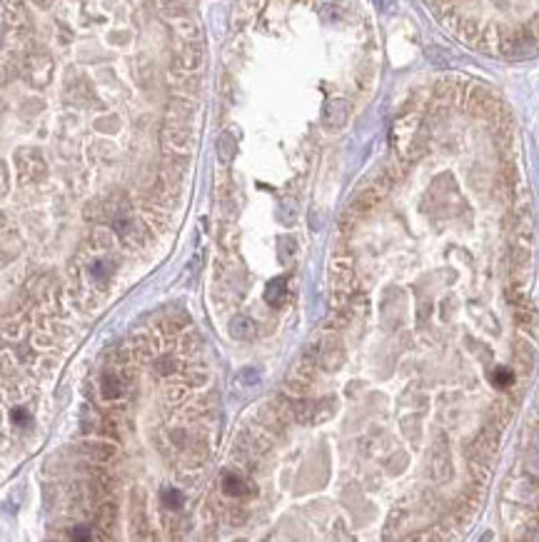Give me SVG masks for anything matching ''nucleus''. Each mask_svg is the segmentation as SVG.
Masks as SVG:
<instances>
[{"instance_id": "f257e3e1", "label": "nucleus", "mask_w": 539, "mask_h": 542, "mask_svg": "<svg viewBox=\"0 0 539 542\" xmlns=\"http://www.w3.org/2000/svg\"><path fill=\"white\" fill-rule=\"evenodd\" d=\"M162 143L167 150L172 153H190L192 143H195V135L190 130V123H180V120H167L165 128H162Z\"/></svg>"}, {"instance_id": "f03ea898", "label": "nucleus", "mask_w": 539, "mask_h": 542, "mask_svg": "<svg viewBox=\"0 0 539 542\" xmlns=\"http://www.w3.org/2000/svg\"><path fill=\"white\" fill-rule=\"evenodd\" d=\"M387 188H390V180L387 178H382V175L372 178L365 188H360V193H357L355 197H352L350 213H367V210H372L374 205L385 197Z\"/></svg>"}, {"instance_id": "7ed1b4c3", "label": "nucleus", "mask_w": 539, "mask_h": 542, "mask_svg": "<svg viewBox=\"0 0 539 542\" xmlns=\"http://www.w3.org/2000/svg\"><path fill=\"white\" fill-rule=\"evenodd\" d=\"M23 75L33 88H45L53 77V60L45 53H30L23 63Z\"/></svg>"}, {"instance_id": "20e7f679", "label": "nucleus", "mask_w": 539, "mask_h": 542, "mask_svg": "<svg viewBox=\"0 0 539 542\" xmlns=\"http://www.w3.org/2000/svg\"><path fill=\"white\" fill-rule=\"evenodd\" d=\"M172 58H175V68L183 73H195L202 68V60H205V53H202L200 40L195 43H180L175 40V50H172Z\"/></svg>"}, {"instance_id": "39448f33", "label": "nucleus", "mask_w": 539, "mask_h": 542, "mask_svg": "<svg viewBox=\"0 0 539 542\" xmlns=\"http://www.w3.org/2000/svg\"><path fill=\"white\" fill-rule=\"evenodd\" d=\"M18 170H20V178L23 180L43 178V173H45L43 155L38 153V150H30V148L18 150Z\"/></svg>"}, {"instance_id": "423d86ee", "label": "nucleus", "mask_w": 539, "mask_h": 542, "mask_svg": "<svg viewBox=\"0 0 539 542\" xmlns=\"http://www.w3.org/2000/svg\"><path fill=\"white\" fill-rule=\"evenodd\" d=\"M347 118H350V105H347V100H342V98H335V100H330L325 105L322 120H325V126L332 128V130L342 128L344 123H347Z\"/></svg>"}, {"instance_id": "0eeeda50", "label": "nucleus", "mask_w": 539, "mask_h": 542, "mask_svg": "<svg viewBox=\"0 0 539 542\" xmlns=\"http://www.w3.org/2000/svg\"><path fill=\"white\" fill-rule=\"evenodd\" d=\"M25 10L20 6V0H6L3 3V23L10 28V33H18L25 28Z\"/></svg>"}, {"instance_id": "6e6552de", "label": "nucleus", "mask_w": 539, "mask_h": 542, "mask_svg": "<svg viewBox=\"0 0 539 542\" xmlns=\"http://www.w3.org/2000/svg\"><path fill=\"white\" fill-rule=\"evenodd\" d=\"M312 380H314V365L310 363V360H303L297 368H292L290 377H287L290 387H295L297 393H305V390L312 385Z\"/></svg>"}, {"instance_id": "1a4fd4ad", "label": "nucleus", "mask_w": 539, "mask_h": 542, "mask_svg": "<svg viewBox=\"0 0 539 542\" xmlns=\"http://www.w3.org/2000/svg\"><path fill=\"white\" fill-rule=\"evenodd\" d=\"M172 36L180 43H195L202 38V33H200V25L192 18H175L172 20Z\"/></svg>"}, {"instance_id": "9d476101", "label": "nucleus", "mask_w": 539, "mask_h": 542, "mask_svg": "<svg viewBox=\"0 0 539 542\" xmlns=\"http://www.w3.org/2000/svg\"><path fill=\"white\" fill-rule=\"evenodd\" d=\"M320 363L325 365V368H337L340 363H342V347L332 340V342H327L325 345V350L320 352Z\"/></svg>"}, {"instance_id": "9b49d317", "label": "nucleus", "mask_w": 539, "mask_h": 542, "mask_svg": "<svg viewBox=\"0 0 539 542\" xmlns=\"http://www.w3.org/2000/svg\"><path fill=\"white\" fill-rule=\"evenodd\" d=\"M222 490H225L227 495H232V497H240V495L248 492V483H245L240 475H235V472H227V475L222 477Z\"/></svg>"}, {"instance_id": "f8f14e48", "label": "nucleus", "mask_w": 539, "mask_h": 542, "mask_svg": "<svg viewBox=\"0 0 539 542\" xmlns=\"http://www.w3.org/2000/svg\"><path fill=\"white\" fill-rule=\"evenodd\" d=\"M95 522L100 530H113L115 527V507L113 505H103L95 515Z\"/></svg>"}, {"instance_id": "ddd939ff", "label": "nucleus", "mask_w": 539, "mask_h": 542, "mask_svg": "<svg viewBox=\"0 0 539 542\" xmlns=\"http://www.w3.org/2000/svg\"><path fill=\"white\" fill-rule=\"evenodd\" d=\"M252 330H255V325H252L250 317H235V320H232V335H235V338H250Z\"/></svg>"}, {"instance_id": "4468645a", "label": "nucleus", "mask_w": 539, "mask_h": 542, "mask_svg": "<svg viewBox=\"0 0 539 542\" xmlns=\"http://www.w3.org/2000/svg\"><path fill=\"white\" fill-rule=\"evenodd\" d=\"M103 390H105V398H115V395L123 393V382L115 380L113 375H105L103 377Z\"/></svg>"}, {"instance_id": "2eb2a0df", "label": "nucleus", "mask_w": 539, "mask_h": 542, "mask_svg": "<svg viewBox=\"0 0 539 542\" xmlns=\"http://www.w3.org/2000/svg\"><path fill=\"white\" fill-rule=\"evenodd\" d=\"M220 158H222L225 163L232 158V137H230V135H222V137H220Z\"/></svg>"}, {"instance_id": "dca6fc26", "label": "nucleus", "mask_w": 539, "mask_h": 542, "mask_svg": "<svg viewBox=\"0 0 539 542\" xmlns=\"http://www.w3.org/2000/svg\"><path fill=\"white\" fill-rule=\"evenodd\" d=\"M494 382H497V385H510V382H512V372L507 368H499L497 375H494Z\"/></svg>"}, {"instance_id": "f3484780", "label": "nucleus", "mask_w": 539, "mask_h": 542, "mask_svg": "<svg viewBox=\"0 0 539 542\" xmlns=\"http://www.w3.org/2000/svg\"><path fill=\"white\" fill-rule=\"evenodd\" d=\"M8 190V170H6V163L0 160V195H6Z\"/></svg>"}, {"instance_id": "a211bd4d", "label": "nucleus", "mask_w": 539, "mask_h": 542, "mask_svg": "<svg viewBox=\"0 0 539 542\" xmlns=\"http://www.w3.org/2000/svg\"><path fill=\"white\" fill-rule=\"evenodd\" d=\"M165 500H167V505H170V507H178V505H180V495H178V492H172V490H167V492H165Z\"/></svg>"}, {"instance_id": "6ab92c4d", "label": "nucleus", "mask_w": 539, "mask_h": 542, "mask_svg": "<svg viewBox=\"0 0 539 542\" xmlns=\"http://www.w3.org/2000/svg\"><path fill=\"white\" fill-rule=\"evenodd\" d=\"M80 532H73V540H90V532H83L85 527H77Z\"/></svg>"}, {"instance_id": "aec40b11", "label": "nucleus", "mask_w": 539, "mask_h": 542, "mask_svg": "<svg viewBox=\"0 0 539 542\" xmlns=\"http://www.w3.org/2000/svg\"><path fill=\"white\" fill-rule=\"evenodd\" d=\"M6 80H8V70H6V66H3V63H0V85L6 83Z\"/></svg>"}, {"instance_id": "412c9836", "label": "nucleus", "mask_w": 539, "mask_h": 542, "mask_svg": "<svg viewBox=\"0 0 539 542\" xmlns=\"http://www.w3.org/2000/svg\"><path fill=\"white\" fill-rule=\"evenodd\" d=\"M36 3H38L40 8H47V6H50V0H36Z\"/></svg>"}]
</instances>
